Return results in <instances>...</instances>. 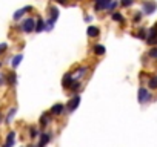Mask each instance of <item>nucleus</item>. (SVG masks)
Wrapping results in <instances>:
<instances>
[{
  "label": "nucleus",
  "instance_id": "b1692460",
  "mask_svg": "<svg viewBox=\"0 0 157 147\" xmlns=\"http://www.w3.org/2000/svg\"><path fill=\"white\" fill-rule=\"evenodd\" d=\"M14 113H16V109H11V110H10V113H8V118H6V121H8V123H10V121L13 120Z\"/></svg>",
  "mask_w": 157,
  "mask_h": 147
},
{
  "label": "nucleus",
  "instance_id": "f8f14e48",
  "mask_svg": "<svg viewBox=\"0 0 157 147\" xmlns=\"http://www.w3.org/2000/svg\"><path fill=\"white\" fill-rule=\"evenodd\" d=\"M111 19H113L114 22H120V23H123V22H125V17H123L120 13H113Z\"/></svg>",
  "mask_w": 157,
  "mask_h": 147
},
{
  "label": "nucleus",
  "instance_id": "4468645a",
  "mask_svg": "<svg viewBox=\"0 0 157 147\" xmlns=\"http://www.w3.org/2000/svg\"><path fill=\"white\" fill-rule=\"evenodd\" d=\"M148 86H149V89H157V77H152V78H149V81H148Z\"/></svg>",
  "mask_w": 157,
  "mask_h": 147
},
{
  "label": "nucleus",
  "instance_id": "c85d7f7f",
  "mask_svg": "<svg viewBox=\"0 0 157 147\" xmlns=\"http://www.w3.org/2000/svg\"><path fill=\"white\" fill-rule=\"evenodd\" d=\"M29 147H34V145H29Z\"/></svg>",
  "mask_w": 157,
  "mask_h": 147
},
{
  "label": "nucleus",
  "instance_id": "f257e3e1",
  "mask_svg": "<svg viewBox=\"0 0 157 147\" xmlns=\"http://www.w3.org/2000/svg\"><path fill=\"white\" fill-rule=\"evenodd\" d=\"M155 9H157V3L154 2V0H146V2H143V14H152V13H155Z\"/></svg>",
  "mask_w": 157,
  "mask_h": 147
},
{
  "label": "nucleus",
  "instance_id": "20e7f679",
  "mask_svg": "<svg viewBox=\"0 0 157 147\" xmlns=\"http://www.w3.org/2000/svg\"><path fill=\"white\" fill-rule=\"evenodd\" d=\"M113 2V0H96V11H100V9H108L109 3Z\"/></svg>",
  "mask_w": 157,
  "mask_h": 147
},
{
  "label": "nucleus",
  "instance_id": "f3484780",
  "mask_svg": "<svg viewBox=\"0 0 157 147\" xmlns=\"http://www.w3.org/2000/svg\"><path fill=\"white\" fill-rule=\"evenodd\" d=\"M14 138H16V133H14V132H11V133L8 135V139H6V144H8L10 147L14 144Z\"/></svg>",
  "mask_w": 157,
  "mask_h": 147
},
{
  "label": "nucleus",
  "instance_id": "cd10ccee",
  "mask_svg": "<svg viewBox=\"0 0 157 147\" xmlns=\"http://www.w3.org/2000/svg\"><path fill=\"white\" fill-rule=\"evenodd\" d=\"M3 147H10V145H8V144H6V145H3Z\"/></svg>",
  "mask_w": 157,
  "mask_h": 147
},
{
  "label": "nucleus",
  "instance_id": "f03ea898",
  "mask_svg": "<svg viewBox=\"0 0 157 147\" xmlns=\"http://www.w3.org/2000/svg\"><path fill=\"white\" fill-rule=\"evenodd\" d=\"M22 29L25 32H33L36 29V20L34 19H25L22 22Z\"/></svg>",
  "mask_w": 157,
  "mask_h": 147
},
{
  "label": "nucleus",
  "instance_id": "a878e982",
  "mask_svg": "<svg viewBox=\"0 0 157 147\" xmlns=\"http://www.w3.org/2000/svg\"><path fill=\"white\" fill-rule=\"evenodd\" d=\"M36 136H39V132H37V129L31 127V138H36Z\"/></svg>",
  "mask_w": 157,
  "mask_h": 147
},
{
  "label": "nucleus",
  "instance_id": "39448f33",
  "mask_svg": "<svg viewBox=\"0 0 157 147\" xmlns=\"http://www.w3.org/2000/svg\"><path fill=\"white\" fill-rule=\"evenodd\" d=\"M149 100V92L146 88H140L139 89V103H145Z\"/></svg>",
  "mask_w": 157,
  "mask_h": 147
},
{
  "label": "nucleus",
  "instance_id": "4be33fe9",
  "mask_svg": "<svg viewBox=\"0 0 157 147\" xmlns=\"http://www.w3.org/2000/svg\"><path fill=\"white\" fill-rule=\"evenodd\" d=\"M8 81H10V84H11V86H14V84H16V74H11L10 78H8Z\"/></svg>",
  "mask_w": 157,
  "mask_h": 147
},
{
  "label": "nucleus",
  "instance_id": "bb28decb",
  "mask_svg": "<svg viewBox=\"0 0 157 147\" xmlns=\"http://www.w3.org/2000/svg\"><path fill=\"white\" fill-rule=\"evenodd\" d=\"M5 49H6V45H5V43H2V45H0V52H3Z\"/></svg>",
  "mask_w": 157,
  "mask_h": 147
},
{
  "label": "nucleus",
  "instance_id": "6ab92c4d",
  "mask_svg": "<svg viewBox=\"0 0 157 147\" xmlns=\"http://www.w3.org/2000/svg\"><path fill=\"white\" fill-rule=\"evenodd\" d=\"M119 5V2H117V0H113V2L109 3V6H108V11L109 13H114V9H116V6Z\"/></svg>",
  "mask_w": 157,
  "mask_h": 147
},
{
  "label": "nucleus",
  "instance_id": "423d86ee",
  "mask_svg": "<svg viewBox=\"0 0 157 147\" xmlns=\"http://www.w3.org/2000/svg\"><path fill=\"white\" fill-rule=\"evenodd\" d=\"M63 110H65V106H63L62 103H57V104H54V106L51 107V113H52V115H62Z\"/></svg>",
  "mask_w": 157,
  "mask_h": 147
},
{
  "label": "nucleus",
  "instance_id": "5701e85b",
  "mask_svg": "<svg viewBox=\"0 0 157 147\" xmlns=\"http://www.w3.org/2000/svg\"><path fill=\"white\" fill-rule=\"evenodd\" d=\"M140 19H142V11H140V13H137V14L132 17V22H136V23H137V22H140Z\"/></svg>",
  "mask_w": 157,
  "mask_h": 147
},
{
  "label": "nucleus",
  "instance_id": "393cba45",
  "mask_svg": "<svg viewBox=\"0 0 157 147\" xmlns=\"http://www.w3.org/2000/svg\"><path fill=\"white\" fill-rule=\"evenodd\" d=\"M149 57H152V58H157V48H152V49L149 51Z\"/></svg>",
  "mask_w": 157,
  "mask_h": 147
},
{
  "label": "nucleus",
  "instance_id": "0eeeda50",
  "mask_svg": "<svg viewBox=\"0 0 157 147\" xmlns=\"http://www.w3.org/2000/svg\"><path fill=\"white\" fill-rule=\"evenodd\" d=\"M86 34H88V37H91V38H94V37H97L99 34H100V29L97 28V26H88V29H86Z\"/></svg>",
  "mask_w": 157,
  "mask_h": 147
},
{
  "label": "nucleus",
  "instance_id": "1a4fd4ad",
  "mask_svg": "<svg viewBox=\"0 0 157 147\" xmlns=\"http://www.w3.org/2000/svg\"><path fill=\"white\" fill-rule=\"evenodd\" d=\"M31 9H33L31 6H25L23 9H19V11L14 14V20H19V19H22V17L25 16V13H26V11H31Z\"/></svg>",
  "mask_w": 157,
  "mask_h": 147
},
{
  "label": "nucleus",
  "instance_id": "9b49d317",
  "mask_svg": "<svg viewBox=\"0 0 157 147\" xmlns=\"http://www.w3.org/2000/svg\"><path fill=\"white\" fill-rule=\"evenodd\" d=\"M49 139H51V135H49V133H42V136H40V142H39V147H45V144L49 142Z\"/></svg>",
  "mask_w": 157,
  "mask_h": 147
},
{
  "label": "nucleus",
  "instance_id": "2eb2a0df",
  "mask_svg": "<svg viewBox=\"0 0 157 147\" xmlns=\"http://www.w3.org/2000/svg\"><path fill=\"white\" fill-rule=\"evenodd\" d=\"M22 58H23V55H16V57L13 58V66H14V67H17V66L20 64Z\"/></svg>",
  "mask_w": 157,
  "mask_h": 147
},
{
  "label": "nucleus",
  "instance_id": "dca6fc26",
  "mask_svg": "<svg viewBox=\"0 0 157 147\" xmlns=\"http://www.w3.org/2000/svg\"><path fill=\"white\" fill-rule=\"evenodd\" d=\"M48 123H49V115H48V113H43L42 118H40V124H42V126H46Z\"/></svg>",
  "mask_w": 157,
  "mask_h": 147
},
{
  "label": "nucleus",
  "instance_id": "6e6552de",
  "mask_svg": "<svg viewBox=\"0 0 157 147\" xmlns=\"http://www.w3.org/2000/svg\"><path fill=\"white\" fill-rule=\"evenodd\" d=\"M72 83H74L72 75H71V74H66V75L63 77V88H65V89H66V88H71Z\"/></svg>",
  "mask_w": 157,
  "mask_h": 147
},
{
  "label": "nucleus",
  "instance_id": "a211bd4d",
  "mask_svg": "<svg viewBox=\"0 0 157 147\" xmlns=\"http://www.w3.org/2000/svg\"><path fill=\"white\" fill-rule=\"evenodd\" d=\"M134 3V0H120V5L123 6V8H128V6H131Z\"/></svg>",
  "mask_w": 157,
  "mask_h": 147
},
{
  "label": "nucleus",
  "instance_id": "aec40b11",
  "mask_svg": "<svg viewBox=\"0 0 157 147\" xmlns=\"http://www.w3.org/2000/svg\"><path fill=\"white\" fill-rule=\"evenodd\" d=\"M146 35H148V32H146V29H145V28H140V31H139V38H142V40H145V38H146Z\"/></svg>",
  "mask_w": 157,
  "mask_h": 147
},
{
  "label": "nucleus",
  "instance_id": "7ed1b4c3",
  "mask_svg": "<svg viewBox=\"0 0 157 147\" xmlns=\"http://www.w3.org/2000/svg\"><path fill=\"white\" fill-rule=\"evenodd\" d=\"M78 104H80V97H78V95H74L71 100H69V103H68V110L69 112H74L77 107H78Z\"/></svg>",
  "mask_w": 157,
  "mask_h": 147
},
{
  "label": "nucleus",
  "instance_id": "ddd939ff",
  "mask_svg": "<svg viewBox=\"0 0 157 147\" xmlns=\"http://www.w3.org/2000/svg\"><path fill=\"white\" fill-rule=\"evenodd\" d=\"M94 54H97V55H103V54H105V46H102V45H96V46H94Z\"/></svg>",
  "mask_w": 157,
  "mask_h": 147
},
{
  "label": "nucleus",
  "instance_id": "9d476101",
  "mask_svg": "<svg viewBox=\"0 0 157 147\" xmlns=\"http://www.w3.org/2000/svg\"><path fill=\"white\" fill-rule=\"evenodd\" d=\"M46 29V22H43L42 19H39L37 22H36V31L37 32H42V31H45Z\"/></svg>",
  "mask_w": 157,
  "mask_h": 147
},
{
  "label": "nucleus",
  "instance_id": "412c9836",
  "mask_svg": "<svg viewBox=\"0 0 157 147\" xmlns=\"http://www.w3.org/2000/svg\"><path fill=\"white\" fill-rule=\"evenodd\" d=\"M146 43L151 45V46L155 45V43H157V37H146Z\"/></svg>",
  "mask_w": 157,
  "mask_h": 147
}]
</instances>
